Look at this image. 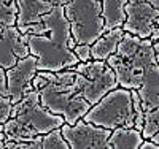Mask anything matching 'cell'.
<instances>
[{
	"label": "cell",
	"mask_w": 159,
	"mask_h": 149,
	"mask_svg": "<svg viewBox=\"0 0 159 149\" xmlns=\"http://www.w3.org/2000/svg\"><path fill=\"white\" fill-rule=\"evenodd\" d=\"M24 38L30 48V54L38 57L40 70L61 72L80 64V57L75 54L78 43L65 16L64 5H56L46 13L42 22L24 33Z\"/></svg>",
	"instance_id": "cell-1"
},
{
	"label": "cell",
	"mask_w": 159,
	"mask_h": 149,
	"mask_svg": "<svg viewBox=\"0 0 159 149\" xmlns=\"http://www.w3.org/2000/svg\"><path fill=\"white\" fill-rule=\"evenodd\" d=\"M34 87L40 94V100L49 111L65 117V122L73 125L92 108L84 99L80 83V73L73 68L61 72L40 70L34 78Z\"/></svg>",
	"instance_id": "cell-2"
},
{
	"label": "cell",
	"mask_w": 159,
	"mask_h": 149,
	"mask_svg": "<svg viewBox=\"0 0 159 149\" xmlns=\"http://www.w3.org/2000/svg\"><path fill=\"white\" fill-rule=\"evenodd\" d=\"M64 124L65 117L45 108L40 100V94L34 87L15 105L11 119L0 125V130L5 132L7 141H32L38 135H45Z\"/></svg>",
	"instance_id": "cell-3"
},
{
	"label": "cell",
	"mask_w": 159,
	"mask_h": 149,
	"mask_svg": "<svg viewBox=\"0 0 159 149\" xmlns=\"http://www.w3.org/2000/svg\"><path fill=\"white\" fill-rule=\"evenodd\" d=\"M107 62L115 70L121 87L140 89L151 65L157 62L154 42L151 38H140L126 32L118 51Z\"/></svg>",
	"instance_id": "cell-4"
},
{
	"label": "cell",
	"mask_w": 159,
	"mask_h": 149,
	"mask_svg": "<svg viewBox=\"0 0 159 149\" xmlns=\"http://www.w3.org/2000/svg\"><path fill=\"white\" fill-rule=\"evenodd\" d=\"M83 119L110 130L118 127H135L132 90L121 86L110 90L99 103L92 105Z\"/></svg>",
	"instance_id": "cell-5"
},
{
	"label": "cell",
	"mask_w": 159,
	"mask_h": 149,
	"mask_svg": "<svg viewBox=\"0 0 159 149\" xmlns=\"http://www.w3.org/2000/svg\"><path fill=\"white\" fill-rule=\"evenodd\" d=\"M64 7L76 43L92 45L107 32L100 0H69Z\"/></svg>",
	"instance_id": "cell-6"
},
{
	"label": "cell",
	"mask_w": 159,
	"mask_h": 149,
	"mask_svg": "<svg viewBox=\"0 0 159 149\" xmlns=\"http://www.w3.org/2000/svg\"><path fill=\"white\" fill-rule=\"evenodd\" d=\"M73 68L80 73L81 92L91 105L99 103L110 90L119 87L116 73L107 60L91 59L76 64Z\"/></svg>",
	"instance_id": "cell-7"
},
{
	"label": "cell",
	"mask_w": 159,
	"mask_h": 149,
	"mask_svg": "<svg viewBox=\"0 0 159 149\" xmlns=\"http://www.w3.org/2000/svg\"><path fill=\"white\" fill-rule=\"evenodd\" d=\"M61 130L72 149H111L108 144L111 130L86 122L83 117L73 125L65 122Z\"/></svg>",
	"instance_id": "cell-8"
},
{
	"label": "cell",
	"mask_w": 159,
	"mask_h": 149,
	"mask_svg": "<svg viewBox=\"0 0 159 149\" xmlns=\"http://www.w3.org/2000/svg\"><path fill=\"white\" fill-rule=\"evenodd\" d=\"M126 22L123 29L140 38H151L159 10L145 0H129L126 5Z\"/></svg>",
	"instance_id": "cell-9"
},
{
	"label": "cell",
	"mask_w": 159,
	"mask_h": 149,
	"mask_svg": "<svg viewBox=\"0 0 159 149\" xmlns=\"http://www.w3.org/2000/svg\"><path fill=\"white\" fill-rule=\"evenodd\" d=\"M40 72L38 57L29 54L27 57L19 59L15 67L7 70L8 76V92L13 103H19L29 90L34 89V78Z\"/></svg>",
	"instance_id": "cell-10"
},
{
	"label": "cell",
	"mask_w": 159,
	"mask_h": 149,
	"mask_svg": "<svg viewBox=\"0 0 159 149\" xmlns=\"http://www.w3.org/2000/svg\"><path fill=\"white\" fill-rule=\"evenodd\" d=\"M0 67L5 70L11 68L18 64L19 59H24L30 54V48L25 43L24 33L18 29V25L13 27H2V38H0Z\"/></svg>",
	"instance_id": "cell-11"
},
{
	"label": "cell",
	"mask_w": 159,
	"mask_h": 149,
	"mask_svg": "<svg viewBox=\"0 0 159 149\" xmlns=\"http://www.w3.org/2000/svg\"><path fill=\"white\" fill-rule=\"evenodd\" d=\"M56 5L49 0H18V29L25 33L30 27L42 22L43 16L49 13Z\"/></svg>",
	"instance_id": "cell-12"
},
{
	"label": "cell",
	"mask_w": 159,
	"mask_h": 149,
	"mask_svg": "<svg viewBox=\"0 0 159 149\" xmlns=\"http://www.w3.org/2000/svg\"><path fill=\"white\" fill-rule=\"evenodd\" d=\"M126 30L123 27H116V29L107 30L96 43H92V59L97 60H108L110 56L118 51L119 43L123 42Z\"/></svg>",
	"instance_id": "cell-13"
},
{
	"label": "cell",
	"mask_w": 159,
	"mask_h": 149,
	"mask_svg": "<svg viewBox=\"0 0 159 149\" xmlns=\"http://www.w3.org/2000/svg\"><path fill=\"white\" fill-rule=\"evenodd\" d=\"M137 90L142 97L145 111L154 110V108L159 106V64L157 62L151 65V68L148 70L147 76L143 79V84Z\"/></svg>",
	"instance_id": "cell-14"
},
{
	"label": "cell",
	"mask_w": 159,
	"mask_h": 149,
	"mask_svg": "<svg viewBox=\"0 0 159 149\" xmlns=\"http://www.w3.org/2000/svg\"><path fill=\"white\" fill-rule=\"evenodd\" d=\"M145 137L135 127H118L111 130L108 144L111 149H137L142 146Z\"/></svg>",
	"instance_id": "cell-15"
},
{
	"label": "cell",
	"mask_w": 159,
	"mask_h": 149,
	"mask_svg": "<svg viewBox=\"0 0 159 149\" xmlns=\"http://www.w3.org/2000/svg\"><path fill=\"white\" fill-rule=\"evenodd\" d=\"M129 0H100L103 7L105 30L123 27L126 22V5Z\"/></svg>",
	"instance_id": "cell-16"
},
{
	"label": "cell",
	"mask_w": 159,
	"mask_h": 149,
	"mask_svg": "<svg viewBox=\"0 0 159 149\" xmlns=\"http://www.w3.org/2000/svg\"><path fill=\"white\" fill-rule=\"evenodd\" d=\"M18 0L16 2H2L0 3V27H13L18 24Z\"/></svg>",
	"instance_id": "cell-17"
},
{
	"label": "cell",
	"mask_w": 159,
	"mask_h": 149,
	"mask_svg": "<svg viewBox=\"0 0 159 149\" xmlns=\"http://www.w3.org/2000/svg\"><path fill=\"white\" fill-rule=\"evenodd\" d=\"M43 149H70V144L65 140L61 127L43 135Z\"/></svg>",
	"instance_id": "cell-18"
},
{
	"label": "cell",
	"mask_w": 159,
	"mask_h": 149,
	"mask_svg": "<svg viewBox=\"0 0 159 149\" xmlns=\"http://www.w3.org/2000/svg\"><path fill=\"white\" fill-rule=\"evenodd\" d=\"M159 132V106L154 110H150L145 114V125H143V137L145 138H151L153 135Z\"/></svg>",
	"instance_id": "cell-19"
},
{
	"label": "cell",
	"mask_w": 159,
	"mask_h": 149,
	"mask_svg": "<svg viewBox=\"0 0 159 149\" xmlns=\"http://www.w3.org/2000/svg\"><path fill=\"white\" fill-rule=\"evenodd\" d=\"M13 108H15V103H13L11 97H2L0 100V124H5L7 121L11 119Z\"/></svg>",
	"instance_id": "cell-20"
},
{
	"label": "cell",
	"mask_w": 159,
	"mask_h": 149,
	"mask_svg": "<svg viewBox=\"0 0 159 149\" xmlns=\"http://www.w3.org/2000/svg\"><path fill=\"white\" fill-rule=\"evenodd\" d=\"M75 54L80 57V62H88L92 59V45L78 43L75 46Z\"/></svg>",
	"instance_id": "cell-21"
},
{
	"label": "cell",
	"mask_w": 159,
	"mask_h": 149,
	"mask_svg": "<svg viewBox=\"0 0 159 149\" xmlns=\"http://www.w3.org/2000/svg\"><path fill=\"white\" fill-rule=\"evenodd\" d=\"M140 149H159V144H156L151 138H145L142 146H140Z\"/></svg>",
	"instance_id": "cell-22"
},
{
	"label": "cell",
	"mask_w": 159,
	"mask_h": 149,
	"mask_svg": "<svg viewBox=\"0 0 159 149\" xmlns=\"http://www.w3.org/2000/svg\"><path fill=\"white\" fill-rule=\"evenodd\" d=\"M151 40L153 42H157L159 40V16H157V21H156V25H154V32L151 35Z\"/></svg>",
	"instance_id": "cell-23"
},
{
	"label": "cell",
	"mask_w": 159,
	"mask_h": 149,
	"mask_svg": "<svg viewBox=\"0 0 159 149\" xmlns=\"http://www.w3.org/2000/svg\"><path fill=\"white\" fill-rule=\"evenodd\" d=\"M154 51H156V60L159 64V40H157V42H154Z\"/></svg>",
	"instance_id": "cell-24"
},
{
	"label": "cell",
	"mask_w": 159,
	"mask_h": 149,
	"mask_svg": "<svg viewBox=\"0 0 159 149\" xmlns=\"http://www.w3.org/2000/svg\"><path fill=\"white\" fill-rule=\"evenodd\" d=\"M49 2H52L54 5H67L69 0H49Z\"/></svg>",
	"instance_id": "cell-25"
},
{
	"label": "cell",
	"mask_w": 159,
	"mask_h": 149,
	"mask_svg": "<svg viewBox=\"0 0 159 149\" xmlns=\"http://www.w3.org/2000/svg\"><path fill=\"white\" fill-rule=\"evenodd\" d=\"M145 2H150L151 5H154V7L159 10V0H145Z\"/></svg>",
	"instance_id": "cell-26"
},
{
	"label": "cell",
	"mask_w": 159,
	"mask_h": 149,
	"mask_svg": "<svg viewBox=\"0 0 159 149\" xmlns=\"http://www.w3.org/2000/svg\"><path fill=\"white\" fill-rule=\"evenodd\" d=\"M151 140H153L156 144H159V132H157L156 135H153V137H151Z\"/></svg>",
	"instance_id": "cell-27"
},
{
	"label": "cell",
	"mask_w": 159,
	"mask_h": 149,
	"mask_svg": "<svg viewBox=\"0 0 159 149\" xmlns=\"http://www.w3.org/2000/svg\"><path fill=\"white\" fill-rule=\"evenodd\" d=\"M0 2H16V0H0Z\"/></svg>",
	"instance_id": "cell-28"
}]
</instances>
